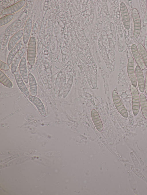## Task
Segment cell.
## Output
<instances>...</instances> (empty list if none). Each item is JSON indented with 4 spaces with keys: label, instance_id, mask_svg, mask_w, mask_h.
Masks as SVG:
<instances>
[{
    "label": "cell",
    "instance_id": "cell-5",
    "mask_svg": "<svg viewBox=\"0 0 147 195\" xmlns=\"http://www.w3.org/2000/svg\"><path fill=\"white\" fill-rule=\"evenodd\" d=\"M127 72L132 84L136 87L137 82L134 71V60L132 57H130L127 63Z\"/></svg>",
    "mask_w": 147,
    "mask_h": 195
},
{
    "label": "cell",
    "instance_id": "cell-14",
    "mask_svg": "<svg viewBox=\"0 0 147 195\" xmlns=\"http://www.w3.org/2000/svg\"><path fill=\"white\" fill-rule=\"evenodd\" d=\"M91 116L96 128L99 132L102 131L103 128V124L99 115L95 110L93 109L92 110Z\"/></svg>",
    "mask_w": 147,
    "mask_h": 195
},
{
    "label": "cell",
    "instance_id": "cell-4",
    "mask_svg": "<svg viewBox=\"0 0 147 195\" xmlns=\"http://www.w3.org/2000/svg\"><path fill=\"white\" fill-rule=\"evenodd\" d=\"M132 16L134 23L133 36L135 38L139 35L141 29V20L138 12L136 8L133 9Z\"/></svg>",
    "mask_w": 147,
    "mask_h": 195
},
{
    "label": "cell",
    "instance_id": "cell-22",
    "mask_svg": "<svg viewBox=\"0 0 147 195\" xmlns=\"http://www.w3.org/2000/svg\"><path fill=\"white\" fill-rule=\"evenodd\" d=\"M13 14H9L7 15L0 19V26L3 25L8 23L13 18Z\"/></svg>",
    "mask_w": 147,
    "mask_h": 195
},
{
    "label": "cell",
    "instance_id": "cell-16",
    "mask_svg": "<svg viewBox=\"0 0 147 195\" xmlns=\"http://www.w3.org/2000/svg\"><path fill=\"white\" fill-rule=\"evenodd\" d=\"M24 31L21 30L17 32L11 37L8 45V49L10 51L17 44V42L23 36Z\"/></svg>",
    "mask_w": 147,
    "mask_h": 195
},
{
    "label": "cell",
    "instance_id": "cell-10",
    "mask_svg": "<svg viewBox=\"0 0 147 195\" xmlns=\"http://www.w3.org/2000/svg\"><path fill=\"white\" fill-rule=\"evenodd\" d=\"M30 101L34 104L41 115L42 116H45L46 112L44 104L41 100L36 96L30 95L28 97Z\"/></svg>",
    "mask_w": 147,
    "mask_h": 195
},
{
    "label": "cell",
    "instance_id": "cell-13",
    "mask_svg": "<svg viewBox=\"0 0 147 195\" xmlns=\"http://www.w3.org/2000/svg\"><path fill=\"white\" fill-rule=\"evenodd\" d=\"M20 73L24 82L28 83V72L27 69L26 61V58L23 57L19 63Z\"/></svg>",
    "mask_w": 147,
    "mask_h": 195
},
{
    "label": "cell",
    "instance_id": "cell-25",
    "mask_svg": "<svg viewBox=\"0 0 147 195\" xmlns=\"http://www.w3.org/2000/svg\"><path fill=\"white\" fill-rule=\"evenodd\" d=\"M145 89L146 93L147 95V71L146 74Z\"/></svg>",
    "mask_w": 147,
    "mask_h": 195
},
{
    "label": "cell",
    "instance_id": "cell-3",
    "mask_svg": "<svg viewBox=\"0 0 147 195\" xmlns=\"http://www.w3.org/2000/svg\"><path fill=\"white\" fill-rule=\"evenodd\" d=\"M112 97L114 104L118 112L123 117L127 118L128 114L127 112L122 104L117 93L113 91Z\"/></svg>",
    "mask_w": 147,
    "mask_h": 195
},
{
    "label": "cell",
    "instance_id": "cell-27",
    "mask_svg": "<svg viewBox=\"0 0 147 195\" xmlns=\"http://www.w3.org/2000/svg\"><path fill=\"white\" fill-rule=\"evenodd\" d=\"M144 45L145 48L147 49V32L145 39Z\"/></svg>",
    "mask_w": 147,
    "mask_h": 195
},
{
    "label": "cell",
    "instance_id": "cell-1",
    "mask_svg": "<svg viewBox=\"0 0 147 195\" xmlns=\"http://www.w3.org/2000/svg\"><path fill=\"white\" fill-rule=\"evenodd\" d=\"M36 53V39L34 36L31 37L29 40L27 51V59L28 63L33 66L35 62Z\"/></svg>",
    "mask_w": 147,
    "mask_h": 195
},
{
    "label": "cell",
    "instance_id": "cell-18",
    "mask_svg": "<svg viewBox=\"0 0 147 195\" xmlns=\"http://www.w3.org/2000/svg\"><path fill=\"white\" fill-rule=\"evenodd\" d=\"M28 78L31 95L36 96L37 93V86L35 79L31 73L28 74Z\"/></svg>",
    "mask_w": 147,
    "mask_h": 195
},
{
    "label": "cell",
    "instance_id": "cell-20",
    "mask_svg": "<svg viewBox=\"0 0 147 195\" xmlns=\"http://www.w3.org/2000/svg\"><path fill=\"white\" fill-rule=\"evenodd\" d=\"M0 82L3 85L8 88H11L13 87L12 82L1 70L0 71Z\"/></svg>",
    "mask_w": 147,
    "mask_h": 195
},
{
    "label": "cell",
    "instance_id": "cell-11",
    "mask_svg": "<svg viewBox=\"0 0 147 195\" xmlns=\"http://www.w3.org/2000/svg\"><path fill=\"white\" fill-rule=\"evenodd\" d=\"M131 50L134 58L138 65L142 69H144L145 68V64L136 44H133L132 45Z\"/></svg>",
    "mask_w": 147,
    "mask_h": 195
},
{
    "label": "cell",
    "instance_id": "cell-17",
    "mask_svg": "<svg viewBox=\"0 0 147 195\" xmlns=\"http://www.w3.org/2000/svg\"><path fill=\"white\" fill-rule=\"evenodd\" d=\"M22 45V42L20 41L18 43L15 47L10 51L7 59V63L10 65L14 57L20 50Z\"/></svg>",
    "mask_w": 147,
    "mask_h": 195
},
{
    "label": "cell",
    "instance_id": "cell-23",
    "mask_svg": "<svg viewBox=\"0 0 147 195\" xmlns=\"http://www.w3.org/2000/svg\"><path fill=\"white\" fill-rule=\"evenodd\" d=\"M140 9L141 13L143 14H145L147 8V0H139Z\"/></svg>",
    "mask_w": 147,
    "mask_h": 195
},
{
    "label": "cell",
    "instance_id": "cell-12",
    "mask_svg": "<svg viewBox=\"0 0 147 195\" xmlns=\"http://www.w3.org/2000/svg\"><path fill=\"white\" fill-rule=\"evenodd\" d=\"M26 49L23 47L21 48L13 59L11 65V71L13 74L16 71L19 62L24 55Z\"/></svg>",
    "mask_w": 147,
    "mask_h": 195
},
{
    "label": "cell",
    "instance_id": "cell-24",
    "mask_svg": "<svg viewBox=\"0 0 147 195\" xmlns=\"http://www.w3.org/2000/svg\"><path fill=\"white\" fill-rule=\"evenodd\" d=\"M10 68V67L6 63L1 60L0 61V69L1 70L7 71Z\"/></svg>",
    "mask_w": 147,
    "mask_h": 195
},
{
    "label": "cell",
    "instance_id": "cell-2",
    "mask_svg": "<svg viewBox=\"0 0 147 195\" xmlns=\"http://www.w3.org/2000/svg\"><path fill=\"white\" fill-rule=\"evenodd\" d=\"M132 100V111L134 116L138 114L140 107V99L138 91L136 87L132 84L130 86Z\"/></svg>",
    "mask_w": 147,
    "mask_h": 195
},
{
    "label": "cell",
    "instance_id": "cell-9",
    "mask_svg": "<svg viewBox=\"0 0 147 195\" xmlns=\"http://www.w3.org/2000/svg\"><path fill=\"white\" fill-rule=\"evenodd\" d=\"M135 72L139 89L143 93L145 90L144 79L142 70L138 65L136 67Z\"/></svg>",
    "mask_w": 147,
    "mask_h": 195
},
{
    "label": "cell",
    "instance_id": "cell-21",
    "mask_svg": "<svg viewBox=\"0 0 147 195\" xmlns=\"http://www.w3.org/2000/svg\"><path fill=\"white\" fill-rule=\"evenodd\" d=\"M138 50L145 66L147 68V52L145 47L142 44L138 43Z\"/></svg>",
    "mask_w": 147,
    "mask_h": 195
},
{
    "label": "cell",
    "instance_id": "cell-19",
    "mask_svg": "<svg viewBox=\"0 0 147 195\" xmlns=\"http://www.w3.org/2000/svg\"><path fill=\"white\" fill-rule=\"evenodd\" d=\"M140 99L142 112L144 117L147 119V101L146 97L144 94L142 93Z\"/></svg>",
    "mask_w": 147,
    "mask_h": 195
},
{
    "label": "cell",
    "instance_id": "cell-15",
    "mask_svg": "<svg viewBox=\"0 0 147 195\" xmlns=\"http://www.w3.org/2000/svg\"><path fill=\"white\" fill-rule=\"evenodd\" d=\"M32 26V21L29 18L26 22L24 30L23 41L25 44L27 43L30 39Z\"/></svg>",
    "mask_w": 147,
    "mask_h": 195
},
{
    "label": "cell",
    "instance_id": "cell-7",
    "mask_svg": "<svg viewBox=\"0 0 147 195\" xmlns=\"http://www.w3.org/2000/svg\"><path fill=\"white\" fill-rule=\"evenodd\" d=\"M14 75L16 81L20 90L26 96H28L29 92L20 72L16 71Z\"/></svg>",
    "mask_w": 147,
    "mask_h": 195
},
{
    "label": "cell",
    "instance_id": "cell-6",
    "mask_svg": "<svg viewBox=\"0 0 147 195\" xmlns=\"http://www.w3.org/2000/svg\"><path fill=\"white\" fill-rule=\"evenodd\" d=\"M120 8L123 26L126 29H129L130 27L129 17L127 9L124 3H121Z\"/></svg>",
    "mask_w": 147,
    "mask_h": 195
},
{
    "label": "cell",
    "instance_id": "cell-8",
    "mask_svg": "<svg viewBox=\"0 0 147 195\" xmlns=\"http://www.w3.org/2000/svg\"><path fill=\"white\" fill-rule=\"evenodd\" d=\"M25 3V1L24 0L20 1L4 9L2 11L1 13L5 15L11 14L20 9L24 6Z\"/></svg>",
    "mask_w": 147,
    "mask_h": 195
},
{
    "label": "cell",
    "instance_id": "cell-26",
    "mask_svg": "<svg viewBox=\"0 0 147 195\" xmlns=\"http://www.w3.org/2000/svg\"><path fill=\"white\" fill-rule=\"evenodd\" d=\"M144 23L146 24L147 23V8H146V11L144 16Z\"/></svg>",
    "mask_w": 147,
    "mask_h": 195
}]
</instances>
